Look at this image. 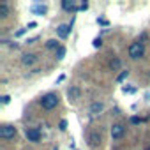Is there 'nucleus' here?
<instances>
[{
	"mask_svg": "<svg viewBox=\"0 0 150 150\" xmlns=\"http://www.w3.org/2000/svg\"><path fill=\"white\" fill-rule=\"evenodd\" d=\"M57 104H58V96L53 94V92L42 96V99H41V106H42V110H53Z\"/></svg>",
	"mask_w": 150,
	"mask_h": 150,
	"instance_id": "obj_1",
	"label": "nucleus"
},
{
	"mask_svg": "<svg viewBox=\"0 0 150 150\" xmlns=\"http://www.w3.org/2000/svg\"><path fill=\"white\" fill-rule=\"evenodd\" d=\"M88 145H90L92 148L99 146V145H101V134H99V132H96V131H94V132H90V134H88Z\"/></svg>",
	"mask_w": 150,
	"mask_h": 150,
	"instance_id": "obj_8",
	"label": "nucleus"
},
{
	"mask_svg": "<svg viewBox=\"0 0 150 150\" xmlns=\"http://www.w3.org/2000/svg\"><path fill=\"white\" fill-rule=\"evenodd\" d=\"M46 48H48V50H58L60 44L57 42V39H50V41L46 42Z\"/></svg>",
	"mask_w": 150,
	"mask_h": 150,
	"instance_id": "obj_15",
	"label": "nucleus"
},
{
	"mask_svg": "<svg viewBox=\"0 0 150 150\" xmlns=\"http://www.w3.org/2000/svg\"><path fill=\"white\" fill-rule=\"evenodd\" d=\"M25 136H27L28 141L37 143V141L41 139V131H39V129H27V131H25Z\"/></svg>",
	"mask_w": 150,
	"mask_h": 150,
	"instance_id": "obj_4",
	"label": "nucleus"
},
{
	"mask_svg": "<svg viewBox=\"0 0 150 150\" xmlns=\"http://www.w3.org/2000/svg\"><path fill=\"white\" fill-rule=\"evenodd\" d=\"M16 136V127L13 125H2L0 127V138L2 139H13Z\"/></svg>",
	"mask_w": 150,
	"mask_h": 150,
	"instance_id": "obj_3",
	"label": "nucleus"
},
{
	"mask_svg": "<svg viewBox=\"0 0 150 150\" xmlns=\"http://www.w3.org/2000/svg\"><path fill=\"white\" fill-rule=\"evenodd\" d=\"M139 122H141L139 117H132V118H131V124H139Z\"/></svg>",
	"mask_w": 150,
	"mask_h": 150,
	"instance_id": "obj_23",
	"label": "nucleus"
},
{
	"mask_svg": "<svg viewBox=\"0 0 150 150\" xmlns=\"http://www.w3.org/2000/svg\"><path fill=\"white\" fill-rule=\"evenodd\" d=\"M35 60H37V57H35L34 53H25V55H21V64H23V65H27V67L34 65V64H35Z\"/></svg>",
	"mask_w": 150,
	"mask_h": 150,
	"instance_id": "obj_7",
	"label": "nucleus"
},
{
	"mask_svg": "<svg viewBox=\"0 0 150 150\" xmlns=\"http://www.w3.org/2000/svg\"><path fill=\"white\" fill-rule=\"evenodd\" d=\"M35 27H37V23H35V21H30V23H28V27H27V28H28V30H30V28H35Z\"/></svg>",
	"mask_w": 150,
	"mask_h": 150,
	"instance_id": "obj_24",
	"label": "nucleus"
},
{
	"mask_svg": "<svg viewBox=\"0 0 150 150\" xmlns=\"http://www.w3.org/2000/svg\"><path fill=\"white\" fill-rule=\"evenodd\" d=\"M30 11H32V14H35V16H44L46 11H48V7H46L44 4H35V6L30 7Z\"/></svg>",
	"mask_w": 150,
	"mask_h": 150,
	"instance_id": "obj_9",
	"label": "nucleus"
},
{
	"mask_svg": "<svg viewBox=\"0 0 150 150\" xmlns=\"http://www.w3.org/2000/svg\"><path fill=\"white\" fill-rule=\"evenodd\" d=\"M124 132H125V127H124L122 124H115V125L111 127V138H113V139L122 138V136H124Z\"/></svg>",
	"mask_w": 150,
	"mask_h": 150,
	"instance_id": "obj_5",
	"label": "nucleus"
},
{
	"mask_svg": "<svg viewBox=\"0 0 150 150\" xmlns=\"http://www.w3.org/2000/svg\"><path fill=\"white\" fill-rule=\"evenodd\" d=\"M69 97L72 99V101H76V99H80V90L76 88V87H72V88H69Z\"/></svg>",
	"mask_w": 150,
	"mask_h": 150,
	"instance_id": "obj_13",
	"label": "nucleus"
},
{
	"mask_svg": "<svg viewBox=\"0 0 150 150\" xmlns=\"http://www.w3.org/2000/svg\"><path fill=\"white\" fill-rule=\"evenodd\" d=\"M58 129H60V131H65V129H67V120H60Z\"/></svg>",
	"mask_w": 150,
	"mask_h": 150,
	"instance_id": "obj_19",
	"label": "nucleus"
},
{
	"mask_svg": "<svg viewBox=\"0 0 150 150\" xmlns=\"http://www.w3.org/2000/svg\"><path fill=\"white\" fill-rule=\"evenodd\" d=\"M11 101V96H2V104H9Z\"/></svg>",
	"mask_w": 150,
	"mask_h": 150,
	"instance_id": "obj_21",
	"label": "nucleus"
},
{
	"mask_svg": "<svg viewBox=\"0 0 150 150\" xmlns=\"http://www.w3.org/2000/svg\"><path fill=\"white\" fill-rule=\"evenodd\" d=\"M92 46H94V48H101V46H103V41H101V37H96V39L92 41Z\"/></svg>",
	"mask_w": 150,
	"mask_h": 150,
	"instance_id": "obj_18",
	"label": "nucleus"
},
{
	"mask_svg": "<svg viewBox=\"0 0 150 150\" xmlns=\"http://www.w3.org/2000/svg\"><path fill=\"white\" fill-rule=\"evenodd\" d=\"M143 53H145V46H143V42L136 41V42H132V44L129 46V57H131L132 60L141 58V57H143Z\"/></svg>",
	"mask_w": 150,
	"mask_h": 150,
	"instance_id": "obj_2",
	"label": "nucleus"
},
{
	"mask_svg": "<svg viewBox=\"0 0 150 150\" xmlns=\"http://www.w3.org/2000/svg\"><path fill=\"white\" fill-rule=\"evenodd\" d=\"M71 34V25H58L57 27V35L60 39H67Z\"/></svg>",
	"mask_w": 150,
	"mask_h": 150,
	"instance_id": "obj_6",
	"label": "nucleus"
},
{
	"mask_svg": "<svg viewBox=\"0 0 150 150\" xmlns=\"http://www.w3.org/2000/svg\"><path fill=\"white\" fill-rule=\"evenodd\" d=\"M25 32H27V28H21V30H18V32H16V37H20V35H23Z\"/></svg>",
	"mask_w": 150,
	"mask_h": 150,
	"instance_id": "obj_25",
	"label": "nucleus"
},
{
	"mask_svg": "<svg viewBox=\"0 0 150 150\" xmlns=\"http://www.w3.org/2000/svg\"><path fill=\"white\" fill-rule=\"evenodd\" d=\"M103 110H104V104L99 103V101H96V103L90 104V115H99Z\"/></svg>",
	"mask_w": 150,
	"mask_h": 150,
	"instance_id": "obj_11",
	"label": "nucleus"
},
{
	"mask_svg": "<svg viewBox=\"0 0 150 150\" xmlns=\"http://www.w3.org/2000/svg\"><path fill=\"white\" fill-rule=\"evenodd\" d=\"M145 99H150V92H146V94H145Z\"/></svg>",
	"mask_w": 150,
	"mask_h": 150,
	"instance_id": "obj_27",
	"label": "nucleus"
},
{
	"mask_svg": "<svg viewBox=\"0 0 150 150\" xmlns=\"http://www.w3.org/2000/svg\"><path fill=\"white\" fill-rule=\"evenodd\" d=\"M87 9H88V4H87V2H83V4L80 6V9H78V11H87Z\"/></svg>",
	"mask_w": 150,
	"mask_h": 150,
	"instance_id": "obj_22",
	"label": "nucleus"
},
{
	"mask_svg": "<svg viewBox=\"0 0 150 150\" xmlns=\"http://www.w3.org/2000/svg\"><path fill=\"white\" fill-rule=\"evenodd\" d=\"M7 16H9V7L6 2H2L0 4V18H7Z\"/></svg>",
	"mask_w": 150,
	"mask_h": 150,
	"instance_id": "obj_12",
	"label": "nucleus"
},
{
	"mask_svg": "<svg viewBox=\"0 0 150 150\" xmlns=\"http://www.w3.org/2000/svg\"><path fill=\"white\" fill-rule=\"evenodd\" d=\"M64 57H65V48H64V46H60V48L57 50V60H62Z\"/></svg>",
	"mask_w": 150,
	"mask_h": 150,
	"instance_id": "obj_17",
	"label": "nucleus"
},
{
	"mask_svg": "<svg viewBox=\"0 0 150 150\" xmlns=\"http://www.w3.org/2000/svg\"><path fill=\"white\" fill-rule=\"evenodd\" d=\"M122 92H124V94H132L134 88H132V87H122Z\"/></svg>",
	"mask_w": 150,
	"mask_h": 150,
	"instance_id": "obj_20",
	"label": "nucleus"
},
{
	"mask_svg": "<svg viewBox=\"0 0 150 150\" xmlns=\"http://www.w3.org/2000/svg\"><path fill=\"white\" fill-rule=\"evenodd\" d=\"M62 9L64 11H78L80 7L76 6L74 0H64V2H62Z\"/></svg>",
	"mask_w": 150,
	"mask_h": 150,
	"instance_id": "obj_10",
	"label": "nucleus"
},
{
	"mask_svg": "<svg viewBox=\"0 0 150 150\" xmlns=\"http://www.w3.org/2000/svg\"><path fill=\"white\" fill-rule=\"evenodd\" d=\"M110 67H111V71H118L120 67H122V62H120V58H113L111 62H110Z\"/></svg>",
	"mask_w": 150,
	"mask_h": 150,
	"instance_id": "obj_14",
	"label": "nucleus"
},
{
	"mask_svg": "<svg viewBox=\"0 0 150 150\" xmlns=\"http://www.w3.org/2000/svg\"><path fill=\"white\" fill-rule=\"evenodd\" d=\"M127 76H129V71H122V72L118 74V76H117V83H122Z\"/></svg>",
	"mask_w": 150,
	"mask_h": 150,
	"instance_id": "obj_16",
	"label": "nucleus"
},
{
	"mask_svg": "<svg viewBox=\"0 0 150 150\" xmlns=\"http://www.w3.org/2000/svg\"><path fill=\"white\" fill-rule=\"evenodd\" d=\"M37 39H39V37H37V35H35V37H30V39H27V42H28V44H32V42H35V41H37Z\"/></svg>",
	"mask_w": 150,
	"mask_h": 150,
	"instance_id": "obj_26",
	"label": "nucleus"
}]
</instances>
